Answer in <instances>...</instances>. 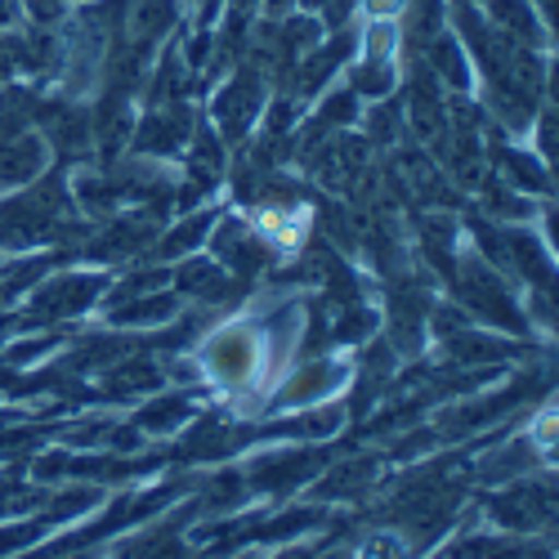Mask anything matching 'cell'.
I'll return each mask as SVG.
<instances>
[{"label": "cell", "instance_id": "6da1fadb", "mask_svg": "<svg viewBox=\"0 0 559 559\" xmlns=\"http://www.w3.org/2000/svg\"><path fill=\"white\" fill-rule=\"evenodd\" d=\"M202 367L211 371L215 381H224V385L251 381V371L260 367V341H255V332L251 328H224V332H215L206 341V349H202Z\"/></svg>", "mask_w": 559, "mask_h": 559}, {"label": "cell", "instance_id": "7a4b0ae2", "mask_svg": "<svg viewBox=\"0 0 559 559\" xmlns=\"http://www.w3.org/2000/svg\"><path fill=\"white\" fill-rule=\"evenodd\" d=\"M461 296L471 300V309L488 322H497V328H510V332H520L524 322H520V305L515 296H510V287L501 283V277H492L484 264H465L461 269Z\"/></svg>", "mask_w": 559, "mask_h": 559}, {"label": "cell", "instance_id": "3957f363", "mask_svg": "<svg viewBox=\"0 0 559 559\" xmlns=\"http://www.w3.org/2000/svg\"><path fill=\"white\" fill-rule=\"evenodd\" d=\"M349 385V367L336 362V358H313L305 362L296 377L277 390L273 407H309V403H322V399H332Z\"/></svg>", "mask_w": 559, "mask_h": 559}, {"label": "cell", "instance_id": "277c9868", "mask_svg": "<svg viewBox=\"0 0 559 559\" xmlns=\"http://www.w3.org/2000/svg\"><path fill=\"white\" fill-rule=\"evenodd\" d=\"M104 283L99 277H90V273H68L59 277V283L50 287H40V296L32 300V328H40V322H59V318H72V313H85L90 305L99 300Z\"/></svg>", "mask_w": 559, "mask_h": 559}, {"label": "cell", "instance_id": "5b68a950", "mask_svg": "<svg viewBox=\"0 0 559 559\" xmlns=\"http://www.w3.org/2000/svg\"><path fill=\"white\" fill-rule=\"evenodd\" d=\"M488 515H492L501 528H510V533H528V528H537V524L550 520V492H546V488H528V484H520V488H510V492L492 497Z\"/></svg>", "mask_w": 559, "mask_h": 559}, {"label": "cell", "instance_id": "8992f818", "mask_svg": "<svg viewBox=\"0 0 559 559\" xmlns=\"http://www.w3.org/2000/svg\"><path fill=\"white\" fill-rule=\"evenodd\" d=\"M260 104H264V85H260V76L242 72V76L233 81V85L224 90V95L215 99V121L224 126V134H228V139H242V130L255 121Z\"/></svg>", "mask_w": 559, "mask_h": 559}, {"label": "cell", "instance_id": "52a82bcc", "mask_svg": "<svg viewBox=\"0 0 559 559\" xmlns=\"http://www.w3.org/2000/svg\"><path fill=\"white\" fill-rule=\"evenodd\" d=\"M318 471V456L313 452H273V456H260L255 471H251V484L264 488V492H287L296 484H305L309 475Z\"/></svg>", "mask_w": 559, "mask_h": 559}, {"label": "cell", "instance_id": "ba28073f", "mask_svg": "<svg viewBox=\"0 0 559 559\" xmlns=\"http://www.w3.org/2000/svg\"><path fill=\"white\" fill-rule=\"evenodd\" d=\"M215 251H219V260H224V264H233L242 277H251L255 269H264V264L273 260L269 242H264V238H255V233H247L238 219H228V224L215 233Z\"/></svg>", "mask_w": 559, "mask_h": 559}, {"label": "cell", "instance_id": "9c48e42d", "mask_svg": "<svg viewBox=\"0 0 559 559\" xmlns=\"http://www.w3.org/2000/svg\"><path fill=\"white\" fill-rule=\"evenodd\" d=\"M318 175L332 183V189H349V183L367 170V144L362 139H332V144H322L318 157H313Z\"/></svg>", "mask_w": 559, "mask_h": 559}, {"label": "cell", "instance_id": "30bf717a", "mask_svg": "<svg viewBox=\"0 0 559 559\" xmlns=\"http://www.w3.org/2000/svg\"><path fill=\"white\" fill-rule=\"evenodd\" d=\"M175 283H179L183 292H189V296L206 300V305H224V300H233V296L242 292V287H238V277L224 273V264H206V260L183 264Z\"/></svg>", "mask_w": 559, "mask_h": 559}, {"label": "cell", "instance_id": "8fae6325", "mask_svg": "<svg viewBox=\"0 0 559 559\" xmlns=\"http://www.w3.org/2000/svg\"><path fill=\"white\" fill-rule=\"evenodd\" d=\"M189 134H193V117L183 112V108H157L144 130H139V148L144 153H175L179 144H189Z\"/></svg>", "mask_w": 559, "mask_h": 559}, {"label": "cell", "instance_id": "7c38bea8", "mask_svg": "<svg viewBox=\"0 0 559 559\" xmlns=\"http://www.w3.org/2000/svg\"><path fill=\"white\" fill-rule=\"evenodd\" d=\"M40 166H45L40 139H32V134L0 139V183H27L40 175Z\"/></svg>", "mask_w": 559, "mask_h": 559}, {"label": "cell", "instance_id": "4fadbf2b", "mask_svg": "<svg viewBox=\"0 0 559 559\" xmlns=\"http://www.w3.org/2000/svg\"><path fill=\"white\" fill-rule=\"evenodd\" d=\"M162 385V367L144 354H134V358H121L112 371H108V381L104 390L112 399H126V394H144V390H157Z\"/></svg>", "mask_w": 559, "mask_h": 559}, {"label": "cell", "instance_id": "5bb4252c", "mask_svg": "<svg viewBox=\"0 0 559 559\" xmlns=\"http://www.w3.org/2000/svg\"><path fill=\"white\" fill-rule=\"evenodd\" d=\"M189 403H183L179 394H162V399H153L144 412L134 416V430L139 435H170V430H179L183 421H189Z\"/></svg>", "mask_w": 559, "mask_h": 559}, {"label": "cell", "instance_id": "9a60e30c", "mask_svg": "<svg viewBox=\"0 0 559 559\" xmlns=\"http://www.w3.org/2000/svg\"><path fill=\"white\" fill-rule=\"evenodd\" d=\"M175 313V296H130L112 309V322H121V328H148V322H170Z\"/></svg>", "mask_w": 559, "mask_h": 559}, {"label": "cell", "instance_id": "2e32d148", "mask_svg": "<svg viewBox=\"0 0 559 559\" xmlns=\"http://www.w3.org/2000/svg\"><path fill=\"white\" fill-rule=\"evenodd\" d=\"M175 23V5L170 0H134V14H130V32L139 40H157L166 36Z\"/></svg>", "mask_w": 559, "mask_h": 559}, {"label": "cell", "instance_id": "e0dca14e", "mask_svg": "<svg viewBox=\"0 0 559 559\" xmlns=\"http://www.w3.org/2000/svg\"><path fill=\"white\" fill-rule=\"evenodd\" d=\"M45 497L27 484H14V479H0V520H19L27 510H36Z\"/></svg>", "mask_w": 559, "mask_h": 559}, {"label": "cell", "instance_id": "ac0fdd59", "mask_svg": "<svg viewBox=\"0 0 559 559\" xmlns=\"http://www.w3.org/2000/svg\"><path fill=\"white\" fill-rule=\"evenodd\" d=\"M430 68L435 72H443V81L448 85H456V90H465V55L456 50V40H435V50H430Z\"/></svg>", "mask_w": 559, "mask_h": 559}, {"label": "cell", "instance_id": "d6986e66", "mask_svg": "<svg viewBox=\"0 0 559 559\" xmlns=\"http://www.w3.org/2000/svg\"><path fill=\"white\" fill-rule=\"evenodd\" d=\"M45 528H50V524H45V520H23V524H5V528H0V559H5V555H19V550H27V546H36L40 537H45Z\"/></svg>", "mask_w": 559, "mask_h": 559}, {"label": "cell", "instance_id": "ffe728a7", "mask_svg": "<svg viewBox=\"0 0 559 559\" xmlns=\"http://www.w3.org/2000/svg\"><path fill=\"white\" fill-rule=\"evenodd\" d=\"M390 85H394V76H390V63H381V59H371V63L354 76V90H358V95H385Z\"/></svg>", "mask_w": 559, "mask_h": 559}, {"label": "cell", "instance_id": "44dd1931", "mask_svg": "<svg viewBox=\"0 0 559 559\" xmlns=\"http://www.w3.org/2000/svg\"><path fill=\"white\" fill-rule=\"evenodd\" d=\"M371 10H377V14H394L399 0H371Z\"/></svg>", "mask_w": 559, "mask_h": 559}, {"label": "cell", "instance_id": "7402d4cb", "mask_svg": "<svg viewBox=\"0 0 559 559\" xmlns=\"http://www.w3.org/2000/svg\"><path fill=\"white\" fill-rule=\"evenodd\" d=\"M277 559H318V555H313V550H283Z\"/></svg>", "mask_w": 559, "mask_h": 559}, {"label": "cell", "instance_id": "603a6c76", "mask_svg": "<svg viewBox=\"0 0 559 559\" xmlns=\"http://www.w3.org/2000/svg\"><path fill=\"white\" fill-rule=\"evenodd\" d=\"M5 72H10V50L0 45V76H5Z\"/></svg>", "mask_w": 559, "mask_h": 559}, {"label": "cell", "instance_id": "cb8c5ba5", "mask_svg": "<svg viewBox=\"0 0 559 559\" xmlns=\"http://www.w3.org/2000/svg\"><path fill=\"white\" fill-rule=\"evenodd\" d=\"M50 559H95V555H81V550H68V555H50Z\"/></svg>", "mask_w": 559, "mask_h": 559}, {"label": "cell", "instance_id": "d4e9b609", "mask_svg": "<svg viewBox=\"0 0 559 559\" xmlns=\"http://www.w3.org/2000/svg\"><path fill=\"white\" fill-rule=\"evenodd\" d=\"M5 332H10V318H0V345H5Z\"/></svg>", "mask_w": 559, "mask_h": 559}]
</instances>
